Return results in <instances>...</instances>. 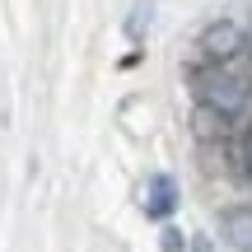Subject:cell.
<instances>
[{
	"label": "cell",
	"mask_w": 252,
	"mask_h": 252,
	"mask_svg": "<svg viewBox=\"0 0 252 252\" xmlns=\"http://www.w3.org/2000/svg\"><path fill=\"white\" fill-rule=\"evenodd\" d=\"M150 14H154V0H135L131 19H126V37H145L140 28H150Z\"/></svg>",
	"instance_id": "5b68a950"
},
{
	"label": "cell",
	"mask_w": 252,
	"mask_h": 252,
	"mask_svg": "<svg viewBox=\"0 0 252 252\" xmlns=\"http://www.w3.org/2000/svg\"><path fill=\"white\" fill-rule=\"evenodd\" d=\"M163 252H187V243H182L178 229H163Z\"/></svg>",
	"instance_id": "52a82bcc"
},
{
	"label": "cell",
	"mask_w": 252,
	"mask_h": 252,
	"mask_svg": "<svg viewBox=\"0 0 252 252\" xmlns=\"http://www.w3.org/2000/svg\"><path fill=\"white\" fill-rule=\"evenodd\" d=\"M140 206H145L150 220H168L173 210H178V182H173L168 173H154V178L145 182V191H140Z\"/></svg>",
	"instance_id": "7a4b0ae2"
},
{
	"label": "cell",
	"mask_w": 252,
	"mask_h": 252,
	"mask_svg": "<svg viewBox=\"0 0 252 252\" xmlns=\"http://www.w3.org/2000/svg\"><path fill=\"white\" fill-rule=\"evenodd\" d=\"M238 173L252 182V131H243V140H238Z\"/></svg>",
	"instance_id": "8992f818"
},
{
	"label": "cell",
	"mask_w": 252,
	"mask_h": 252,
	"mask_svg": "<svg viewBox=\"0 0 252 252\" xmlns=\"http://www.w3.org/2000/svg\"><path fill=\"white\" fill-rule=\"evenodd\" d=\"M201 47H206V56L215 65H224L229 56L243 47V33H238V24H210L206 33H201Z\"/></svg>",
	"instance_id": "3957f363"
},
{
	"label": "cell",
	"mask_w": 252,
	"mask_h": 252,
	"mask_svg": "<svg viewBox=\"0 0 252 252\" xmlns=\"http://www.w3.org/2000/svg\"><path fill=\"white\" fill-rule=\"evenodd\" d=\"M191 94H196V103L210 117H243L252 108V80H243V75L229 70V65L201 70L196 80H191Z\"/></svg>",
	"instance_id": "6da1fadb"
},
{
	"label": "cell",
	"mask_w": 252,
	"mask_h": 252,
	"mask_svg": "<svg viewBox=\"0 0 252 252\" xmlns=\"http://www.w3.org/2000/svg\"><path fill=\"white\" fill-rule=\"evenodd\" d=\"M220 234H224L229 248L252 252V206H229L224 215H220Z\"/></svg>",
	"instance_id": "277c9868"
},
{
	"label": "cell",
	"mask_w": 252,
	"mask_h": 252,
	"mask_svg": "<svg viewBox=\"0 0 252 252\" xmlns=\"http://www.w3.org/2000/svg\"><path fill=\"white\" fill-rule=\"evenodd\" d=\"M191 252H215V243H210V238H196V243H191Z\"/></svg>",
	"instance_id": "ba28073f"
}]
</instances>
